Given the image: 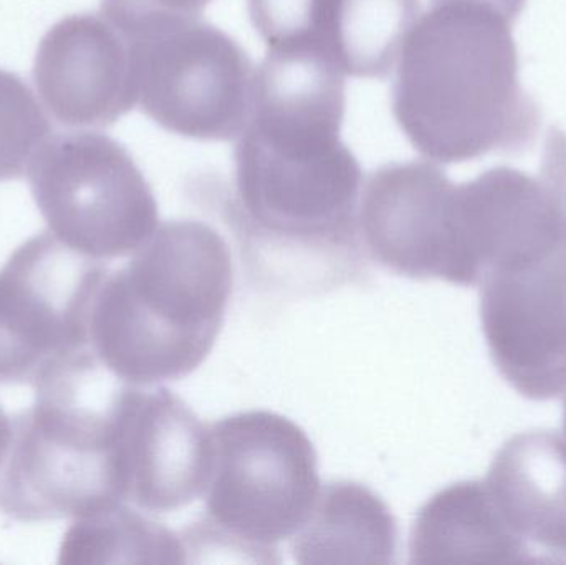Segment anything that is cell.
I'll list each match as a JSON object with an SVG mask.
<instances>
[{"mask_svg":"<svg viewBox=\"0 0 566 565\" xmlns=\"http://www.w3.org/2000/svg\"><path fill=\"white\" fill-rule=\"evenodd\" d=\"M231 252L205 222L168 221L106 274L90 312V348L136 387L181 380L211 354L232 295Z\"/></svg>","mask_w":566,"mask_h":565,"instance_id":"3957f363","label":"cell"},{"mask_svg":"<svg viewBox=\"0 0 566 565\" xmlns=\"http://www.w3.org/2000/svg\"><path fill=\"white\" fill-rule=\"evenodd\" d=\"M35 404L12 417L0 511L22 523L82 520L126 504L123 441L136 385L85 347L40 372Z\"/></svg>","mask_w":566,"mask_h":565,"instance_id":"277c9868","label":"cell"},{"mask_svg":"<svg viewBox=\"0 0 566 565\" xmlns=\"http://www.w3.org/2000/svg\"><path fill=\"white\" fill-rule=\"evenodd\" d=\"M455 188L444 171L424 161L376 169L359 199L363 248L395 274L464 285Z\"/></svg>","mask_w":566,"mask_h":565,"instance_id":"9c48e42d","label":"cell"},{"mask_svg":"<svg viewBox=\"0 0 566 565\" xmlns=\"http://www.w3.org/2000/svg\"><path fill=\"white\" fill-rule=\"evenodd\" d=\"M419 10V0H333L323 53L345 75L386 79Z\"/></svg>","mask_w":566,"mask_h":565,"instance_id":"2e32d148","label":"cell"},{"mask_svg":"<svg viewBox=\"0 0 566 565\" xmlns=\"http://www.w3.org/2000/svg\"><path fill=\"white\" fill-rule=\"evenodd\" d=\"M206 531L265 563L312 514L322 483L302 428L272 411H242L211 427ZM279 563V561H277Z\"/></svg>","mask_w":566,"mask_h":565,"instance_id":"5b68a950","label":"cell"},{"mask_svg":"<svg viewBox=\"0 0 566 565\" xmlns=\"http://www.w3.org/2000/svg\"><path fill=\"white\" fill-rule=\"evenodd\" d=\"M212 0H102V13L126 36L163 22L196 19Z\"/></svg>","mask_w":566,"mask_h":565,"instance_id":"ffe728a7","label":"cell"},{"mask_svg":"<svg viewBox=\"0 0 566 565\" xmlns=\"http://www.w3.org/2000/svg\"><path fill=\"white\" fill-rule=\"evenodd\" d=\"M333 0H248L249 17L269 50L322 53ZM326 59V56H325Z\"/></svg>","mask_w":566,"mask_h":565,"instance_id":"d6986e66","label":"cell"},{"mask_svg":"<svg viewBox=\"0 0 566 565\" xmlns=\"http://www.w3.org/2000/svg\"><path fill=\"white\" fill-rule=\"evenodd\" d=\"M409 564L537 563L484 481L439 491L419 510L409 540Z\"/></svg>","mask_w":566,"mask_h":565,"instance_id":"5bb4252c","label":"cell"},{"mask_svg":"<svg viewBox=\"0 0 566 565\" xmlns=\"http://www.w3.org/2000/svg\"><path fill=\"white\" fill-rule=\"evenodd\" d=\"M33 83L50 115L72 128H108L138 103L128 36L103 13H75L40 40Z\"/></svg>","mask_w":566,"mask_h":565,"instance_id":"8fae6325","label":"cell"},{"mask_svg":"<svg viewBox=\"0 0 566 565\" xmlns=\"http://www.w3.org/2000/svg\"><path fill=\"white\" fill-rule=\"evenodd\" d=\"M564 440L566 443V397H565V401H564Z\"/></svg>","mask_w":566,"mask_h":565,"instance_id":"cb8c5ba5","label":"cell"},{"mask_svg":"<svg viewBox=\"0 0 566 565\" xmlns=\"http://www.w3.org/2000/svg\"><path fill=\"white\" fill-rule=\"evenodd\" d=\"M10 438H12V417H9L0 405V463L9 450Z\"/></svg>","mask_w":566,"mask_h":565,"instance_id":"603a6c76","label":"cell"},{"mask_svg":"<svg viewBox=\"0 0 566 565\" xmlns=\"http://www.w3.org/2000/svg\"><path fill=\"white\" fill-rule=\"evenodd\" d=\"M541 179L554 192L566 219V135L562 129L551 128L548 132Z\"/></svg>","mask_w":566,"mask_h":565,"instance_id":"44dd1931","label":"cell"},{"mask_svg":"<svg viewBox=\"0 0 566 565\" xmlns=\"http://www.w3.org/2000/svg\"><path fill=\"white\" fill-rule=\"evenodd\" d=\"M27 178L49 231L95 261L133 254L159 226L151 186L128 149L109 136H52L33 156Z\"/></svg>","mask_w":566,"mask_h":565,"instance_id":"8992f818","label":"cell"},{"mask_svg":"<svg viewBox=\"0 0 566 565\" xmlns=\"http://www.w3.org/2000/svg\"><path fill=\"white\" fill-rule=\"evenodd\" d=\"M396 543L398 526L385 501L361 484L336 481L319 490L292 551L298 564L388 565Z\"/></svg>","mask_w":566,"mask_h":565,"instance_id":"9a60e30c","label":"cell"},{"mask_svg":"<svg viewBox=\"0 0 566 565\" xmlns=\"http://www.w3.org/2000/svg\"><path fill=\"white\" fill-rule=\"evenodd\" d=\"M345 73L313 52L268 50L235 146L231 222L252 252L308 255L342 282L361 272L363 171L339 138Z\"/></svg>","mask_w":566,"mask_h":565,"instance_id":"6da1fadb","label":"cell"},{"mask_svg":"<svg viewBox=\"0 0 566 565\" xmlns=\"http://www.w3.org/2000/svg\"><path fill=\"white\" fill-rule=\"evenodd\" d=\"M481 322L499 374L528 400L566 390V248L558 254L484 275Z\"/></svg>","mask_w":566,"mask_h":565,"instance_id":"30bf717a","label":"cell"},{"mask_svg":"<svg viewBox=\"0 0 566 565\" xmlns=\"http://www.w3.org/2000/svg\"><path fill=\"white\" fill-rule=\"evenodd\" d=\"M431 2H438V0H431ZM478 2L494 7V9H497L499 12L504 13L505 17H509L514 22L521 15L527 0H478Z\"/></svg>","mask_w":566,"mask_h":565,"instance_id":"7402d4cb","label":"cell"},{"mask_svg":"<svg viewBox=\"0 0 566 565\" xmlns=\"http://www.w3.org/2000/svg\"><path fill=\"white\" fill-rule=\"evenodd\" d=\"M128 39L138 105L156 125L201 142L242 135L251 118L255 69L231 35L196 17Z\"/></svg>","mask_w":566,"mask_h":565,"instance_id":"52a82bcc","label":"cell"},{"mask_svg":"<svg viewBox=\"0 0 566 565\" xmlns=\"http://www.w3.org/2000/svg\"><path fill=\"white\" fill-rule=\"evenodd\" d=\"M52 126L30 86L0 69V181L27 176Z\"/></svg>","mask_w":566,"mask_h":565,"instance_id":"ac0fdd59","label":"cell"},{"mask_svg":"<svg viewBox=\"0 0 566 565\" xmlns=\"http://www.w3.org/2000/svg\"><path fill=\"white\" fill-rule=\"evenodd\" d=\"M188 547L178 534L126 504L75 520L60 563L185 564Z\"/></svg>","mask_w":566,"mask_h":565,"instance_id":"e0dca14e","label":"cell"},{"mask_svg":"<svg viewBox=\"0 0 566 565\" xmlns=\"http://www.w3.org/2000/svg\"><path fill=\"white\" fill-rule=\"evenodd\" d=\"M489 490L515 533L566 563V443L554 431H525L495 454Z\"/></svg>","mask_w":566,"mask_h":565,"instance_id":"4fadbf2b","label":"cell"},{"mask_svg":"<svg viewBox=\"0 0 566 565\" xmlns=\"http://www.w3.org/2000/svg\"><path fill=\"white\" fill-rule=\"evenodd\" d=\"M126 503L172 513L205 496L212 468L211 428L168 388H136L123 443Z\"/></svg>","mask_w":566,"mask_h":565,"instance_id":"7c38bea8","label":"cell"},{"mask_svg":"<svg viewBox=\"0 0 566 565\" xmlns=\"http://www.w3.org/2000/svg\"><path fill=\"white\" fill-rule=\"evenodd\" d=\"M512 20L478 0H438L399 53L392 115L416 151L452 165L537 142L541 109L522 88Z\"/></svg>","mask_w":566,"mask_h":565,"instance_id":"7a4b0ae2","label":"cell"},{"mask_svg":"<svg viewBox=\"0 0 566 565\" xmlns=\"http://www.w3.org/2000/svg\"><path fill=\"white\" fill-rule=\"evenodd\" d=\"M108 269L40 232L0 269V384H33L52 362L88 347L93 299Z\"/></svg>","mask_w":566,"mask_h":565,"instance_id":"ba28073f","label":"cell"}]
</instances>
